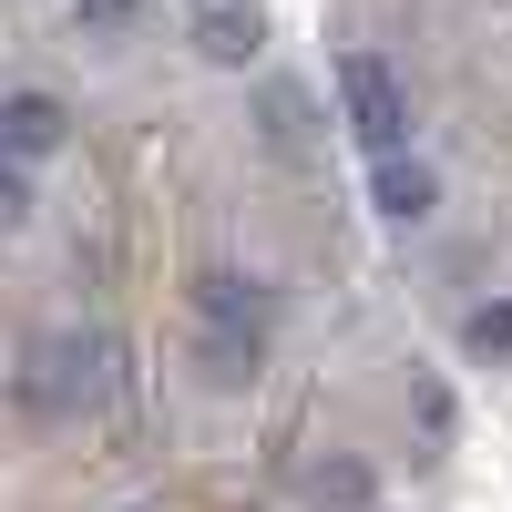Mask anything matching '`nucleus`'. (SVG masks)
Instances as JSON below:
<instances>
[{"instance_id": "11", "label": "nucleus", "mask_w": 512, "mask_h": 512, "mask_svg": "<svg viewBox=\"0 0 512 512\" xmlns=\"http://www.w3.org/2000/svg\"><path fill=\"white\" fill-rule=\"evenodd\" d=\"M21 216H31V175L0 154V226H21Z\"/></svg>"}, {"instance_id": "9", "label": "nucleus", "mask_w": 512, "mask_h": 512, "mask_svg": "<svg viewBox=\"0 0 512 512\" xmlns=\"http://www.w3.org/2000/svg\"><path fill=\"white\" fill-rule=\"evenodd\" d=\"M72 21H82V31H134L144 0H72Z\"/></svg>"}, {"instance_id": "1", "label": "nucleus", "mask_w": 512, "mask_h": 512, "mask_svg": "<svg viewBox=\"0 0 512 512\" xmlns=\"http://www.w3.org/2000/svg\"><path fill=\"white\" fill-rule=\"evenodd\" d=\"M267 287L236 277V267H205L195 277V328H205V379H256V359H267Z\"/></svg>"}, {"instance_id": "5", "label": "nucleus", "mask_w": 512, "mask_h": 512, "mask_svg": "<svg viewBox=\"0 0 512 512\" xmlns=\"http://www.w3.org/2000/svg\"><path fill=\"white\" fill-rule=\"evenodd\" d=\"M185 41H195V52L216 62V72H246L267 31H256V11H246V0H195V11H185Z\"/></svg>"}, {"instance_id": "3", "label": "nucleus", "mask_w": 512, "mask_h": 512, "mask_svg": "<svg viewBox=\"0 0 512 512\" xmlns=\"http://www.w3.org/2000/svg\"><path fill=\"white\" fill-rule=\"evenodd\" d=\"M93 400V338H31L21 359V410L31 420H72Z\"/></svg>"}, {"instance_id": "8", "label": "nucleus", "mask_w": 512, "mask_h": 512, "mask_svg": "<svg viewBox=\"0 0 512 512\" xmlns=\"http://www.w3.org/2000/svg\"><path fill=\"white\" fill-rule=\"evenodd\" d=\"M461 338H472V359H512V297L472 308V318H461Z\"/></svg>"}, {"instance_id": "2", "label": "nucleus", "mask_w": 512, "mask_h": 512, "mask_svg": "<svg viewBox=\"0 0 512 512\" xmlns=\"http://www.w3.org/2000/svg\"><path fill=\"white\" fill-rule=\"evenodd\" d=\"M338 103H349V134L390 164L410 144V93H400V72L379 62V52H338Z\"/></svg>"}, {"instance_id": "10", "label": "nucleus", "mask_w": 512, "mask_h": 512, "mask_svg": "<svg viewBox=\"0 0 512 512\" xmlns=\"http://www.w3.org/2000/svg\"><path fill=\"white\" fill-rule=\"evenodd\" d=\"M267 134H277V144H308V103H297L287 82H277V93H267Z\"/></svg>"}, {"instance_id": "6", "label": "nucleus", "mask_w": 512, "mask_h": 512, "mask_svg": "<svg viewBox=\"0 0 512 512\" xmlns=\"http://www.w3.org/2000/svg\"><path fill=\"white\" fill-rule=\"evenodd\" d=\"M431 205H441V175H431L420 154H390V164H379V216H390V226H420Z\"/></svg>"}, {"instance_id": "7", "label": "nucleus", "mask_w": 512, "mask_h": 512, "mask_svg": "<svg viewBox=\"0 0 512 512\" xmlns=\"http://www.w3.org/2000/svg\"><path fill=\"white\" fill-rule=\"evenodd\" d=\"M308 492H318V502H338V512H369V472H359V461H318Z\"/></svg>"}, {"instance_id": "4", "label": "nucleus", "mask_w": 512, "mask_h": 512, "mask_svg": "<svg viewBox=\"0 0 512 512\" xmlns=\"http://www.w3.org/2000/svg\"><path fill=\"white\" fill-rule=\"evenodd\" d=\"M72 144V103L62 93H0V154L31 164V154H62Z\"/></svg>"}]
</instances>
